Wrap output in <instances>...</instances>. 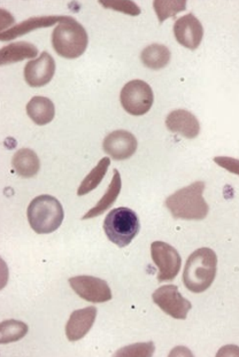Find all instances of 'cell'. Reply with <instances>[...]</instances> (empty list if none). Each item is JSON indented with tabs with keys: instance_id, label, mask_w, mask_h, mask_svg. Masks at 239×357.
Listing matches in <instances>:
<instances>
[{
	"instance_id": "6da1fadb",
	"label": "cell",
	"mask_w": 239,
	"mask_h": 357,
	"mask_svg": "<svg viewBox=\"0 0 239 357\" xmlns=\"http://www.w3.org/2000/svg\"><path fill=\"white\" fill-rule=\"evenodd\" d=\"M205 183L194 182L181 188L166 199L165 206L173 218L188 221H201L206 218L210 207L205 202Z\"/></svg>"
},
{
	"instance_id": "7a4b0ae2",
	"label": "cell",
	"mask_w": 239,
	"mask_h": 357,
	"mask_svg": "<svg viewBox=\"0 0 239 357\" xmlns=\"http://www.w3.org/2000/svg\"><path fill=\"white\" fill-rule=\"evenodd\" d=\"M217 271V253L210 248H199L189 257L183 273L185 287L194 293H203L213 284Z\"/></svg>"
},
{
	"instance_id": "3957f363",
	"label": "cell",
	"mask_w": 239,
	"mask_h": 357,
	"mask_svg": "<svg viewBox=\"0 0 239 357\" xmlns=\"http://www.w3.org/2000/svg\"><path fill=\"white\" fill-rule=\"evenodd\" d=\"M89 43L87 30L74 17H66L52 33V45L59 56L76 59L83 56Z\"/></svg>"
},
{
	"instance_id": "277c9868",
	"label": "cell",
	"mask_w": 239,
	"mask_h": 357,
	"mask_svg": "<svg viewBox=\"0 0 239 357\" xmlns=\"http://www.w3.org/2000/svg\"><path fill=\"white\" fill-rule=\"evenodd\" d=\"M27 216L36 234H49L58 230L64 221L65 213L58 199L43 195L30 202Z\"/></svg>"
},
{
	"instance_id": "5b68a950",
	"label": "cell",
	"mask_w": 239,
	"mask_h": 357,
	"mask_svg": "<svg viewBox=\"0 0 239 357\" xmlns=\"http://www.w3.org/2000/svg\"><path fill=\"white\" fill-rule=\"evenodd\" d=\"M139 230L138 216L129 208H115L110 211L103 221V231L107 238L121 248L128 246L138 234Z\"/></svg>"
},
{
	"instance_id": "8992f818",
	"label": "cell",
	"mask_w": 239,
	"mask_h": 357,
	"mask_svg": "<svg viewBox=\"0 0 239 357\" xmlns=\"http://www.w3.org/2000/svg\"><path fill=\"white\" fill-rule=\"evenodd\" d=\"M120 100L126 113L133 116H142L152 107L154 96L152 88L146 82L133 79L123 86Z\"/></svg>"
},
{
	"instance_id": "52a82bcc",
	"label": "cell",
	"mask_w": 239,
	"mask_h": 357,
	"mask_svg": "<svg viewBox=\"0 0 239 357\" xmlns=\"http://www.w3.org/2000/svg\"><path fill=\"white\" fill-rule=\"evenodd\" d=\"M151 255L155 266L159 268V282L175 280L182 266V257L178 250L164 241H154L151 245Z\"/></svg>"
},
{
	"instance_id": "ba28073f",
	"label": "cell",
	"mask_w": 239,
	"mask_h": 357,
	"mask_svg": "<svg viewBox=\"0 0 239 357\" xmlns=\"http://www.w3.org/2000/svg\"><path fill=\"white\" fill-rule=\"evenodd\" d=\"M153 302L162 312L175 319H185L192 308L189 300L178 291V286H161L152 294Z\"/></svg>"
},
{
	"instance_id": "9c48e42d",
	"label": "cell",
	"mask_w": 239,
	"mask_h": 357,
	"mask_svg": "<svg viewBox=\"0 0 239 357\" xmlns=\"http://www.w3.org/2000/svg\"><path fill=\"white\" fill-rule=\"evenodd\" d=\"M71 289L85 301L103 303L112 300V291L106 280L92 276L71 277L69 280Z\"/></svg>"
},
{
	"instance_id": "30bf717a",
	"label": "cell",
	"mask_w": 239,
	"mask_h": 357,
	"mask_svg": "<svg viewBox=\"0 0 239 357\" xmlns=\"http://www.w3.org/2000/svg\"><path fill=\"white\" fill-rule=\"evenodd\" d=\"M136 137L133 133L126 130H117L107 135L103 139V151L110 155V158L117 161L129 159L137 151Z\"/></svg>"
},
{
	"instance_id": "8fae6325",
	"label": "cell",
	"mask_w": 239,
	"mask_h": 357,
	"mask_svg": "<svg viewBox=\"0 0 239 357\" xmlns=\"http://www.w3.org/2000/svg\"><path fill=\"white\" fill-rule=\"evenodd\" d=\"M174 36L187 49L197 50L204 37V28L194 14H187L174 23Z\"/></svg>"
},
{
	"instance_id": "7c38bea8",
	"label": "cell",
	"mask_w": 239,
	"mask_h": 357,
	"mask_svg": "<svg viewBox=\"0 0 239 357\" xmlns=\"http://www.w3.org/2000/svg\"><path fill=\"white\" fill-rule=\"evenodd\" d=\"M55 61L51 54L43 52L39 58L27 63L24 67V79L31 88H42L49 84L55 76Z\"/></svg>"
},
{
	"instance_id": "4fadbf2b",
	"label": "cell",
	"mask_w": 239,
	"mask_h": 357,
	"mask_svg": "<svg viewBox=\"0 0 239 357\" xmlns=\"http://www.w3.org/2000/svg\"><path fill=\"white\" fill-rule=\"evenodd\" d=\"M97 317V308L87 307V308L75 310L69 317L66 325V335L69 341H78L85 338L87 332L94 326Z\"/></svg>"
},
{
	"instance_id": "5bb4252c",
	"label": "cell",
	"mask_w": 239,
	"mask_h": 357,
	"mask_svg": "<svg viewBox=\"0 0 239 357\" xmlns=\"http://www.w3.org/2000/svg\"><path fill=\"white\" fill-rule=\"evenodd\" d=\"M166 127L171 132L178 133L188 139H194L201 132L197 117L185 109H176L169 113L166 119Z\"/></svg>"
},
{
	"instance_id": "9a60e30c",
	"label": "cell",
	"mask_w": 239,
	"mask_h": 357,
	"mask_svg": "<svg viewBox=\"0 0 239 357\" xmlns=\"http://www.w3.org/2000/svg\"><path fill=\"white\" fill-rule=\"evenodd\" d=\"M66 19V17H30V19L23 21V22L15 24L6 31L0 33V40L1 42H10L17 37L23 36L26 33H31L34 30L41 29V28H48V26H55V23H60Z\"/></svg>"
},
{
	"instance_id": "2e32d148",
	"label": "cell",
	"mask_w": 239,
	"mask_h": 357,
	"mask_svg": "<svg viewBox=\"0 0 239 357\" xmlns=\"http://www.w3.org/2000/svg\"><path fill=\"white\" fill-rule=\"evenodd\" d=\"M38 54V49L28 42L10 43L0 50V66L10 65L23 61L26 59H34Z\"/></svg>"
},
{
	"instance_id": "e0dca14e",
	"label": "cell",
	"mask_w": 239,
	"mask_h": 357,
	"mask_svg": "<svg viewBox=\"0 0 239 357\" xmlns=\"http://www.w3.org/2000/svg\"><path fill=\"white\" fill-rule=\"evenodd\" d=\"M26 109L28 116L37 126H46L55 119V104L49 98L36 96L28 102Z\"/></svg>"
},
{
	"instance_id": "ac0fdd59",
	"label": "cell",
	"mask_w": 239,
	"mask_h": 357,
	"mask_svg": "<svg viewBox=\"0 0 239 357\" xmlns=\"http://www.w3.org/2000/svg\"><path fill=\"white\" fill-rule=\"evenodd\" d=\"M12 165L17 175L24 178H31L37 175L41 169L39 158L30 149H21L17 151L12 159Z\"/></svg>"
},
{
	"instance_id": "d6986e66",
	"label": "cell",
	"mask_w": 239,
	"mask_h": 357,
	"mask_svg": "<svg viewBox=\"0 0 239 357\" xmlns=\"http://www.w3.org/2000/svg\"><path fill=\"white\" fill-rule=\"evenodd\" d=\"M121 188H122L121 175H120L119 170L114 169L113 178H112V182L107 188V191L105 192V195H103V198L99 200L97 205L87 211L82 220H90V218H97L99 215L103 214L110 206L113 205L114 202H117Z\"/></svg>"
},
{
	"instance_id": "ffe728a7",
	"label": "cell",
	"mask_w": 239,
	"mask_h": 357,
	"mask_svg": "<svg viewBox=\"0 0 239 357\" xmlns=\"http://www.w3.org/2000/svg\"><path fill=\"white\" fill-rule=\"evenodd\" d=\"M171 56V51L167 46L162 44H152L143 50L140 59L146 68L159 70L168 65Z\"/></svg>"
},
{
	"instance_id": "44dd1931",
	"label": "cell",
	"mask_w": 239,
	"mask_h": 357,
	"mask_svg": "<svg viewBox=\"0 0 239 357\" xmlns=\"http://www.w3.org/2000/svg\"><path fill=\"white\" fill-rule=\"evenodd\" d=\"M110 165V158H103V159L98 162L97 166L94 167V169L91 170L90 174L83 179L81 185L78 188V195H87L91 191H94V188H97L98 185L101 184L103 177L107 174L108 167Z\"/></svg>"
},
{
	"instance_id": "7402d4cb",
	"label": "cell",
	"mask_w": 239,
	"mask_h": 357,
	"mask_svg": "<svg viewBox=\"0 0 239 357\" xmlns=\"http://www.w3.org/2000/svg\"><path fill=\"white\" fill-rule=\"evenodd\" d=\"M29 328L26 323L17 321V319H8L3 321L0 324V344H10L21 339L27 335Z\"/></svg>"
},
{
	"instance_id": "603a6c76",
	"label": "cell",
	"mask_w": 239,
	"mask_h": 357,
	"mask_svg": "<svg viewBox=\"0 0 239 357\" xmlns=\"http://www.w3.org/2000/svg\"><path fill=\"white\" fill-rule=\"evenodd\" d=\"M153 7H154L159 22L162 23L168 17H175L176 14L185 10L187 1L185 0H154Z\"/></svg>"
},
{
	"instance_id": "cb8c5ba5",
	"label": "cell",
	"mask_w": 239,
	"mask_h": 357,
	"mask_svg": "<svg viewBox=\"0 0 239 357\" xmlns=\"http://www.w3.org/2000/svg\"><path fill=\"white\" fill-rule=\"evenodd\" d=\"M154 351V344L151 341V342H145V344H131V346H126V347L117 351L115 355L126 357H147L152 356Z\"/></svg>"
},
{
	"instance_id": "d4e9b609",
	"label": "cell",
	"mask_w": 239,
	"mask_h": 357,
	"mask_svg": "<svg viewBox=\"0 0 239 357\" xmlns=\"http://www.w3.org/2000/svg\"><path fill=\"white\" fill-rule=\"evenodd\" d=\"M99 3L106 8H112L131 17H137L140 14V8L133 1H129V0H101Z\"/></svg>"
},
{
	"instance_id": "484cf974",
	"label": "cell",
	"mask_w": 239,
	"mask_h": 357,
	"mask_svg": "<svg viewBox=\"0 0 239 357\" xmlns=\"http://www.w3.org/2000/svg\"><path fill=\"white\" fill-rule=\"evenodd\" d=\"M214 162L223 169L228 170L231 174L239 176V160L230 156H215Z\"/></svg>"
},
{
	"instance_id": "4316f807",
	"label": "cell",
	"mask_w": 239,
	"mask_h": 357,
	"mask_svg": "<svg viewBox=\"0 0 239 357\" xmlns=\"http://www.w3.org/2000/svg\"><path fill=\"white\" fill-rule=\"evenodd\" d=\"M230 355H231V356H233V355L239 356V348L230 344V346L222 348V349H220L219 353H217V356H230Z\"/></svg>"
}]
</instances>
